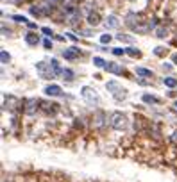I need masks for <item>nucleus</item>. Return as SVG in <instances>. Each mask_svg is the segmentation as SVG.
<instances>
[{
	"instance_id": "nucleus-1",
	"label": "nucleus",
	"mask_w": 177,
	"mask_h": 182,
	"mask_svg": "<svg viewBox=\"0 0 177 182\" xmlns=\"http://www.w3.org/2000/svg\"><path fill=\"white\" fill-rule=\"evenodd\" d=\"M36 70L41 75V79H54L56 75H61L63 70L57 63V59H50V63L41 61V63H36Z\"/></svg>"
},
{
	"instance_id": "nucleus-2",
	"label": "nucleus",
	"mask_w": 177,
	"mask_h": 182,
	"mask_svg": "<svg viewBox=\"0 0 177 182\" xmlns=\"http://www.w3.org/2000/svg\"><path fill=\"white\" fill-rule=\"evenodd\" d=\"M109 125L116 129V131H122V129H125L127 127V116L120 113V111H114L111 113V116H109Z\"/></svg>"
},
{
	"instance_id": "nucleus-3",
	"label": "nucleus",
	"mask_w": 177,
	"mask_h": 182,
	"mask_svg": "<svg viewBox=\"0 0 177 182\" xmlns=\"http://www.w3.org/2000/svg\"><path fill=\"white\" fill-rule=\"evenodd\" d=\"M107 91H111V95L116 98V100H123L125 96H127V89L125 87H122V84H118L116 80H109L106 84Z\"/></svg>"
},
{
	"instance_id": "nucleus-4",
	"label": "nucleus",
	"mask_w": 177,
	"mask_h": 182,
	"mask_svg": "<svg viewBox=\"0 0 177 182\" xmlns=\"http://www.w3.org/2000/svg\"><path fill=\"white\" fill-rule=\"evenodd\" d=\"M81 95H82V98H84L90 105H97V104L100 102L99 93H97L93 87H90V86H84V87H82V89H81Z\"/></svg>"
},
{
	"instance_id": "nucleus-5",
	"label": "nucleus",
	"mask_w": 177,
	"mask_h": 182,
	"mask_svg": "<svg viewBox=\"0 0 177 182\" xmlns=\"http://www.w3.org/2000/svg\"><path fill=\"white\" fill-rule=\"evenodd\" d=\"M64 18H66V22H68V23L75 25V23L81 20V11H79V7L66 6V7H64Z\"/></svg>"
},
{
	"instance_id": "nucleus-6",
	"label": "nucleus",
	"mask_w": 177,
	"mask_h": 182,
	"mask_svg": "<svg viewBox=\"0 0 177 182\" xmlns=\"http://www.w3.org/2000/svg\"><path fill=\"white\" fill-rule=\"evenodd\" d=\"M38 107H40V102L36 98H29V100H25L23 111H25V114H34L36 111H38Z\"/></svg>"
},
{
	"instance_id": "nucleus-7",
	"label": "nucleus",
	"mask_w": 177,
	"mask_h": 182,
	"mask_svg": "<svg viewBox=\"0 0 177 182\" xmlns=\"http://www.w3.org/2000/svg\"><path fill=\"white\" fill-rule=\"evenodd\" d=\"M45 93L49 96H61L63 95V89H61V86H57V84H49V86L45 87Z\"/></svg>"
},
{
	"instance_id": "nucleus-8",
	"label": "nucleus",
	"mask_w": 177,
	"mask_h": 182,
	"mask_svg": "<svg viewBox=\"0 0 177 182\" xmlns=\"http://www.w3.org/2000/svg\"><path fill=\"white\" fill-rule=\"evenodd\" d=\"M79 55H81V50L75 48V47H72V48H64V52H63V57L68 59V61H73V59H77Z\"/></svg>"
},
{
	"instance_id": "nucleus-9",
	"label": "nucleus",
	"mask_w": 177,
	"mask_h": 182,
	"mask_svg": "<svg viewBox=\"0 0 177 182\" xmlns=\"http://www.w3.org/2000/svg\"><path fill=\"white\" fill-rule=\"evenodd\" d=\"M40 107L47 114H56L57 113V104H54V102H40Z\"/></svg>"
},
{
	"instance_id": "nucleus-10",
	"label": "nucleus",
	"mask_w": 177,
	"mask_h": 182,
	"mask_svg": "<svg viewBox=\"0 0 177 182\" xmlns=\"http://www.w3.org/2000/svg\"><path fill=\"white\" fill-rule=\"evenodd\" d=\"M104 118H106V114H104L102 111H97L95 116H93V127H95V129H100V127L104 125Z\"/></svg>"
},
{
	"instance_id": "nucleus-11",
	"label": "nucleus",
	"mask_w": 177,
	"mask_h": 182,
	"mask_svg": "<svg viewBox=\"0 0 177 182\" xmlns=\"http://www.w3.org/2000/svg\"><path fill=\"white\" fill-rule=\"evenodd\" d=\"M25 43L30 45V47H36V45L40 43V36L36 32H27L25 34Z\"/></svg>"
},
{
	"instance_id": "nucleus-12",
	"label": "nucleus",
	"mask_w": 177,
	"mask_h": 182,
	"mask_svg": "<svg viewBox=\"0 0 177 182\" xmlns=\"http://www.w3.org/2000/svg\"><path fill=\"white\" fill-rule=\"evenodd\" d=\"M100 20H102V18H100V15L97 13V11H91V13L88 15V23H90L91 27H97V25L100 23Z\"/></svg>"
},
{
	"instance_id": "nucleus-13",
	"label": "nucleus",
	"mask_w": 177,
	"mask_h": 182,
	"mask_svg": "<svg viewBox=\"0 0 177 182\" xmlns=\"http://www.w3.org/2000/svg\"><path fill=\"white\" fill-rule=\"evenodd\" d=\"M140 22H142V20H138V16H136L134 13H129V15H127V20H125V23H127L133 30L138 27V23H140Z\"/></svg>"
},
{
	"instance_id": "nucleus-14",
	"label": "nucleus",
	"mask_w": 177,
	"mask_h": 182,
	"mask_svg": "<svg viewBox=\"0 0 177 182\" xmlns=\"http://www.w3.org/2000/svg\"><path fill=\"white\" fill-rule=\"evenodd\" d=\"M106 70L111 72V73H114V75H122V73H123V68H122L120 64H116V63H107Z\"/></svg>"
},
{
	"instance_id": "nucleus-15",
	"label": "nucleus",
	"mask_w": 177,
	"mask_h": 182,
	"mask_svg": "<svg viewBox=\"0 0 177 182\" xmlns=\"http://www.w3.org/2000/svg\"><path fill=\"white\" fill-rule=\"evenodd\" d=\"M118 25H120V20H118L114 15L107 16V20H106V27H107V29H116Z\"/></svg>"
},
{
	"instance_id": "nucleus-16",
	"label": "nucleus",
	"mask_w": 177,
	"mask_h": 182,
	"mask_svg": "<svg viewBox=\"0 0 177 182\" xmlns=\"http://www.w3.org/2000/svg\"><path fill=\"white\" fill-rule=\"evenodd\" d=\"M20 105V102H18V98H14V96H7L6 98V107L9 111H14L16 107Z\"/></svg>"
},
{
	"instance_id": "nucleus-17",
	"label": "nucleus",
	"mask_w": 177,
	"mask_h": 182,
	"mask_svg": "<svg viewBox=\"0 0 177 182\" xmlns=\"http://www.w3.org/2000/svg\"><path fill=\"white\" fill-rule=\"evenodd\" d=\"M142 100H143L145 104H159V102H161V100L157 98V96H154V95H147V93L142 96Z\"/></svg>"
},
{
	"instance_id": "nucleus-18",
	"label": "nucleus",
	"mask_w": 177,
	"mask_h": 182,
	"mask_svg": "<svg viewBox=\"0 0 177 182\" xmlns=\"http://www.w3.org/2000/svg\"><path fill=\"white\" fill-rule=\"evenodd\" d=\"M136 75H140V77H152V72L147 70V68H136Z\"/></svg>"
},
{
	"instance_id": "nucleus-19",
	"label": "nucleus",
	"mask_w": 177,
	"mask_h": 182,
	"mask_svg": "<svg viewBox=\"0 0 177 182\" xmlns=\"http://www.w3.org/2000/svg\"><path fill=\"white\" fill-rule=\"evenodd\" d=\"M163 82H165V86H168V87H175L177 86V80L174 79V77H166Z\"/></svg>"
},
{
	"instance_id": "nucleus-20",
	"label": "nucleus",
	"mask_w": 177,
	"mask_h": 182,
	"mask_svg": "<svg viewBox=\"0 0 177 182\" xmlns=\"http://www.w3.org/2000/svg\"><path fill=\"white\" fill-rule=\"evenodd\" d=\"M125 52H127L131 57H140V50H138V48H134V47H129Z\"/></svg>"
},
{
	"instance_id": "nucleus-21",
	"label": "nucleus",
	"mask_w": 177,
	"mask_h": 182,
	"mask_svg": "<svg viewBox=\"0 0 177 182\" xmlns=\"http://www.w3.org/2000/svg\"><path fill=\"white\" fill-rule=\"evenodd\" d=\"M116 39H118V41H123V43H133V36H125V34H118Z\"/></svg>"
},
{
	"instance_id": "nucleus-22",
	"label": "nucleus",
	"mask_w": 177,
	"mask_h": 182,
	"mask_svg": "<svg viewBox=\"0 0 177 182\" xmlns=\"http://www.w3.org/2000/svg\"><path fill=\"white\" fill-rule=\"evenodd\" d=\"M93 64L95 66H99V68H106V61H104V59H100V57H93Z\"/></svg>"
},
{
	"instance_id": "nucleus-23",
	"label": "nucleus",
	"mask_w": 177,
	"mask_h": 182,
	"mask_svg": "<svg viewBox=\"0 0 177 182\" xmlns=\"http://www.w3.org/2000/svg\"><path fill=\"white\" fill-rule=\"evenodd\" d=\"M0 59H2V64H7V63H9V59H11V55H9L6 50H2V52H0Z\"/></svg>"
},
{
	"instance_id": "nucleus-24",
	"label": "nucleus",
	"mask_w": 177,
	"mask_h": 182,
	"mask_svg": "<svg viewBox=\"0 0 177 182\" xmlns=\"http://www.w3.org/2000/svg\"><path fill=\"white\" fill-rule=\"evenodd\" d=\"M61 75H63L64 80H72V79H73V72H72V70H63Z\"/></svg>"
},
{
	"instance_id": "nucleus-25",
	"label": "nucleus",
	"mask_w": 177,
	"mask_h": 182,
	"mask_svg": "<svg viewBox=\"0 0 177 182\" xmlns=\"http://www.w3.org/2000/svg\"><path fill=\"white\" fill-rule=\"evenodd\" d=\"M156 36L157 38H166V36H168V30L163 29V27H159V29L156 30Z\"/></svg>"
},
{
	"instance_id": "nucleus-26",
	"label": "nucleus",
	"mask_w": 177,
	"mask_h": 182,
	"mask_svg": "<svg viewBox=\"0 0 177 182\" xmlns=\"http://www.w3.org/2000/svg\"><path fill=\"white\" fill-rule=\"evenodd\" d=\"M13 18H14V22H18V23H29L25 16H20V15H16V16H13Z\"/></svg>"
},
{
	"instance_id": "nucleus-27",
	"label": "nucleus",
	"mask_w": 177,
	"mask_h": 182,
	"mask_svg": "<svg viewBox=\"0 0 177 182\" xmlns=\"http://www.w3.org/2000/svg\"><path fill=\"white\" fill-rule=\"evenodd\" d=\"M109 41H111V36H109V34H102V36H100V43H109Z\"/></svg>"
},
{
	"instance_id": "nucleus-28",
	"label": "nucleus",
	"mask_w": 177,
	"mask_h": 182,
	"mask_svg": "<svg viewBox=\"0 0 177 182\" xmlns=\"http://www.w3.org/2000/svg\"><path fill=\"white\" fill-rule=\"evenodd\" d=\"M43 47H45L47 50H50V48H52V41H50L49 38H47V39H43Z\"/></svg>"
},
{
	"instance_id": "nucleus-29",
	"label": "nucleus",
	"mask_w": 177,
	"mask_h": 182,
	"mask_svg": "<svg viewBox=\"0 0 177 182\" xmlns=\"http://www.w3.org/2000/svg\"><path fill=\"white\" fill-rule=\"evenodd\" d=\"M154 54H156V55H163V54H166V48H165V50H163L161 47H157L156 50H154Z\"/></svg>"
},
{
	"instance_id": "nucleus-30",
	"label": "nucleus",
	"mask_w": 177,
	"mask_h": 182,
	"mask_svg": "<svg viewBox=\"0 0 177 182\" xmlns=\"http://www.w3.org/2000/svg\"><path fill=\"white\" fill-rule=\"evenodd\" d=\"M113 54H114V55H123L125 50H123V48H113Z\"/></svg>"
},
{
	"instance_id": "nucleus-31",
	"label": "nucleus",
	"mask_w": 177,
	"mask_h": 182,
	"mask_svg": "<svg viewBox=\"0 0 177 182\" xmlns=\"http://www.w3.org/2000/svg\"><path fill=\"white\" fill-rule=\"evenodd\" d=\"M41 30H43V34H45V36H49V38H50V36H52V30H50V29H49V27H43V29H41Z\"/></svg>"
},
{
	"instance_id": "nucleus-32",
	"label": "nucleus",
	"mask_w": 177,
	"mask_h": 182,
	"mask_svg": "<svg viewBox=\"0 0 177 182\" xmlns=\"http://www.w3.org/2000/svg\"><path fill=\"white\" fill-rule=\"evenodd\" d=\"M172 141H174V143H177V131L172 134Z\"/></svg>"
},
{
	"instance_id": "nucleus-33",
	"label": "nucleus",
	"mask_w": 177,
	"mask_h": 182,
	"mask_svg": "<svg viewBox=\"0 0 177 182\" xmlns=\"http://www.w3.org/2000/svg\"><path fill=\"white\" fill-rule=\"evenodd\" d=\"M172 61H174V64L177 66V54H174V55H172Z\"/></svg>"
},
{
	"instance_id": "nucleus-34",
	"label": "nucleus",
	"mask_w": 177,
	"mask_h": 182,
	"mask_svg": "<svg viewBox=\"0 0 177 182\" xmlns=\"http://www.w3.org/2000/svg\"><path fill=\"white\" fill-rule=\"evenodd\" d=\"M175 107H177V102H175Z\"/></svg>"
},
{
	"instance_id": "nucleus-35",
	"label": "nucleus",
	"mask_w": 177,
	"mask_h": 182,
	"mask_svg": "<svg viewBox=\"0 0 177 182\" xmlns=\"http://www.w3.org/2000/svg\"><path fill=\"white\" fill-rule=\"evenodd\" d=\"M2 182H6V180H2Z\"/></svg>"
}]
</instances>
